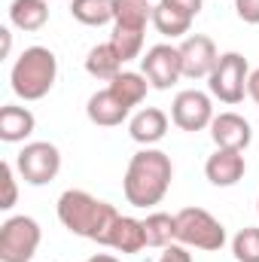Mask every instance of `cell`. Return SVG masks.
I'll use <instances>...</instances> for the list:
<instances>
[{"instance_id": "4316f807", "label": "cell", "mask_w": 259, "mask_h": 262, "mask_svg": "<svg viewBox=\"0 0 259 262\" xmlns=\"http://www.w3.org/2000/svg\"><path fill=\"white\" fill-rule=\"evenodd\" d=\"M159 262H192V253H189V247L186 244H168L165 250H162V256H159Z\"/></svg>"}, {"instance_id": "5b68a950", "label": "cell", "mask_w": 259, "mask_h": 262, "mask_svg": "<svg viewBox=\"0 0 259 262\" xmlns=\"http://www.w3.org/2000/svg\"><path fill=\"white\" fill-rule=\"evenodd\" d=\"M247 82H250V61L241 52H223L213 73L207 76L210 98H217L220 104H229V107L244 101Z\"/></svg>"}, {"instance_id": "f1b7e54d", "label": "cell", "mask_w": 259, "mask_h": 262, "mask_svg": "<svg viewBox=\"0 0 259 262\" xmlns=\"http://www.w3.org/2000/svg\"><path fill=\"white\" fill-rule=\"evenodd\" d=\"M247 95H250V101L259 107V67L256 70H250V82H247Z\"/></svg>"}, {"instance_id": "e0dca14e", "label": "cell", "mask_w": 259, "mask_h": 262, "mask_svg": "<svg viewBox=\"0 0 259 262\" xmlns=\"http://www.w3.org/2000/svg\"><path fill=\"white\" fill-rule=\"evenodd\" d=\"M149 21H153L149 0H113V31L146 34Z\"/></svg>"}, {"instance_id": "3957f363", "label": "cell", "mask_w": 259, "mask_h": 262, "mask_svg": "<svg viewBox=\"0 0 259 262\" xmlns=\"http://www.w3.org/2000/svg\"><path fill=\"white\" fill-rule=\"evenodd\" d=\"M58 79V58L46 46H28L9 70V85L21 101H40Z\"/></svg>"}, {"instance_id": "f546056e", "label": "cell", "mask_w": 259, "mask_h": 262, "mask_svg": "<svg viewBox=\"0 0 259 262\" xmlns=\"http://www.w3.org/2000/svg\"><path fill=\"white\" fill-rule=\"evenodd\" d=\"M0 37H3V58H9V49H12V34H9V28H0Z\"/></svg>"}, {"instance_id": "2e32d148", "label": "cell", "mask_w": 259, "mask_h": 262, "mask_svg": "<svg viewBox=\"0 0 259 262\" xmlns=\"http://www.w3.org/2000/svg\"><path fill=\"white\" fill-rule=\"evenodd\" d=\"M37 128V119L28 107L6 104L0 107V140L3 143H25Z\"/></svg>"}, {"instance_id": "277c9868", "label": "cell", "mask_w": 259, "mask_h": 262, "mask_svg": "<svg viewBox=\"0 0 259 262\" xmlns=\"http://www.w3.org/2000/svg\"><path fill=\"white\" fill-rule=\"evenodd\" d=\"M177 220V244H186L195 250L217 253L226 247V226L204 207H183L174 213Z\"/></svg>"}, {"instance_id": "ffe728a7", "label": "cell", "mask_w": 259, "mask_h": 262, "mask_svg": "<svg viewBox=\"0 0 259 262\" xmlns=\"http://www.w3.org/2000/svg\"><path fill=\"white\" fill-rule=\"evenodd\" d=\"M107 89L125 104V107H137V104H143V98H146V92L153 89L149 85V79L143 76V73H137V70H122L116 79H110L107 82Z\"/></svg>"}, {"instance_id": "ac0fdd59", "label": "cell", "mask_w": 259, "mask_h": 262, "mask_svg": "<svg viewBox=\"0 0 259 262\" xmlns=\"http://www.w3.org/2000/svg\"><path fill=\"white\" fill-rule=\"evenodd\" d=\"M49 21V0H12L9 3V25L25 31V34H34V31H43Z\"/></svg>"}, {"instance_id": "7c38bea8", "label": "cell", "mask_w": 259, "mask_h": 262, "mask_svg": "<svg viewBox=\"0 0 259 262\" xmlns=\"http://www.w3.org/2000/svg\"><path fill=\"white\" fill-rule=\"evenodd\" d=\"M247 171V162H244V152L238 149H213V156H207L204 162V177L220 186V189H229L235 186Z\"/></svg>"}, {"instance_id": "83f0119b", "label": "cell", "mask_w": 259, "mask_h": 262, "mask_svg": "<svg viewBox=\"0 0 259 262\" xmlns=\"http://www.w3.org/2000/svg\"><path fill=\"white\" fill-rule=\"evenodd\" d=\"M162 3H168V6H174V9H180V12H186L189 18H195V15L201 12V6H204V0H162Z\"/></svg>"}, {"instance_id": "d4e9b609", "label": "cell", "mask_w": 259, "mask_h": 262, "mask_svg": "<svg viewBox=\"0 0 259 262\" xmlns=\"http://www.w3.org/2000/svg\"><path fill=\"white\" fill-rule=\"evenodd\" d=\"M0 183H3L0 210H12L18 201V183H15V165L12 162H0Z\"/></svg>"}, {"instance_id": "7a4b0ae2", "label": "cell", "mask_w": 259, "mask_h": 262, "mask_svg": "<svg viewBox=\"0 0 259 262\" xmlns=\"http://www.w3.org/2000/svg\"><path fill=\"white\" fill-rule=\"evenodd\" d=\"M55 213L61 220L70 235H79L85 241H95V244H107V235L119 216V210L101 198L89 195L85 189H67L58 195V204H55Z\"/></svg>"}, {"instance_id": "6da1fadb", "label": "cell", "mask_w": 259, "mask_h": 262, "mask_svg": "<svg viewBox=\"0 0 259 262\" xmlns=\"http://www.w3.org/2000/svg\"><path fill=\"white\" fill-rule=\"evenodd\" d=\"M171 180H174L171 156L156 146H143L128 159V168L122 177V195L131 207H153L168 195Z\"/></svg>"}, {"instance_id": "9a60e30c", "label": "cell", "mask_w": 259, "mask_h": 262, "mask_svg": "<svg viewBox=\"0 0 259 262\" xmlns=\"http://www.w3.org/2000/svg\"><path fill=\"white\" fill-rule=\"evenodd\" d=\"M104 247H110V250H116V253H122V256H128V253H140L143 247H146V235H143V220H134V216H116V223H113V229H110V235H107V244Z\"/></svg>"}, {"instance_id": "8fae6325", "label": "cell", "mask_w": 259, "mask_h": 262, "mask_svg": "<svg viewBox=\"0 0 259 262\" xmlns=\"http://www.w3.org/2000/svg\"><path fill=\"white\" fill-rule=\"evenodd\" d=\"M210 140L217 143V149H238V152H244L250 146V140H253V128H250V122L241 113L226 110V113L213 116Z\"/></svg>"}, {"instance_id": "4dcf8cb0", "label": "cell", "mask_w": 259, "mask_h": 262, "mask_svg": "<svg viewBox=\"0 0 259 262\" xmlns=\"http://www.w3.org/2000/svg\"><path fill=\"white\" fill-rule=\"evenodd\" d=\"M82 262H122L119 256H113V253H95V256H89V259Z\"/></svg>"}, {"instance_id": "7402d4cb", "label": "cell", "mask_w": 259, "mask_h": 262, "mask_svg": "<svg viewBox=\"0 0 259 262\" xmlns=\"http://www.w3.org/2000/svg\"><path fill=\"white\" fill-rule=\"evenodd\" d=\"M143 235H146V247L165 250L168 244L177 241V220H174L171 213L156 210V213H149V216L143 220Z\"/></svg>"}, {"instance_id": "484cf974", "label": "cell", "mask_w": 259, "mask_h": 262, "mask_svg": "<svg viewBox=\"0 0 259 262\" xmlns=\"http://www.w3.org/2000/svg\"><path fill=\"white\" fill-rule=\"evenodd\" d=\"M235 12L244 25H259V0H235Z\"/></svg>"}, {"instance_id": "52a82bcc", "label": "cell", "mask_w": 259, "mask_h": 262, "mask_svg": "<svg viewBox=\"0 0 259 262\" xmlns=\"http://www.w3.org/2000/svg\"><path fill=\"white\" fill-rule=\"evenodd\" d=\"M15 171L28 186H46L61 171V152L49 140H31L15 156Z\"/></svg>"}, {"instance_id": "44dd1931", "label": "cell", "mask_w": 259, "mask_h": 262, "mask_svg": "<svg viewBox=\"0 0 259 262\" xmlns=\"http://www.w3.org/2000/svg\"><path fill=\"white\" fill-rule=\"evenodd\" d=\"M153 28H156L162 37L177 40V37H186V34H189L192 18H189L186 12H180V9H174V6H168V3L159 0V3L153 6Z\"/></svg>"}, {"instance_id": "603a6c76", "label": "cell", "mask_w": 259, "mask_h": 262, "mask_svg": "<svg viewBox=\"0 0 259 262\" xmlns=\"http://www.w3.org/2000/svg\"><path fill=\"white\" fill-rule=\"evenodd\" d=\"M70 15L89 28L110 25L113 21V0H70Z\"/></svg>"}, {"instance_id": "4fadbf2b", "label": "cell", "mask_w": 259, "mask_h": 262, "mask_svg": "<svg viewBox=\"0 0 259 262\" xmlns=\"http://www.w3.org/2000/svg\"><path fill=\"white\" fill-rule=\"evenodd\" d=\"M85 116H89V122L98 125V128H116V125H122L131 116V107H125L110 89H101V92H95V95L89 98Z\"/></svg>"}, {"instance_id": "8992f818", "label": "cell", "mask_w": 259, "mask_h": 262, "mask_svg": "<svg viewBox=\"0 0 259 262\" xmlns=\"http://www.w3.org/2000/svg\"><path fill=\"white\" fill-rule=\"evenodd\" d=\"M43 229L34 216H9L0 226V262H31L40 250Z\"/></svg>"}, {"instance_id": "d6986e66", "label": "cell", "mask_w": 259, "mask_h": 262, "mask_svg": "<svg viewBox=\"0 0 259 262\" xmlns=\"http://www.w3.org/2000/svg\"><path fill=\"white\" fill-rule=\"evenodd\" d=\"M122 58H119V52L113 49V43L107 40V43H98V46H92L89 49V55H85V73L89 76H95V79H101V82H110V79H116L119 73H122Z\"/></svg>"}, {"instance_id": "30bf717a", "label": "cell", "mask_w": 259, "mask_h": 262, "mask_svg": "<svg viewBox=\"0 0 259 262\" xmlns=\"http://www.w3.org/2000/svg\"><path fill=\"white\" fill-rule=\"evenodd\" d=\"M177 49H180V61H183V76L186 79H207L213 73L217 61H220V52H217L213 40L204 37V34L183 37V43Z\"/></svg>"}, {"instance_id": "1f68e13d", "label": "cell", "mask_w": 259, "mask_h": 262, "mask_svg": "<svg viewBox=\"0 0 259 262\" xmlns=\"http://www.w3.org/2000/svg\"><path fill=\"white\" fill-rule=\"evenodd\" d=\"M256 210H259V201H256Z\"/></svg>"}, {"instance_id": "9c48e42d", "label": "cell", "mask_w": 259, "mask_h": 262, "mask_svg": "<svg viewBox=\"0 0 259 262\" xmlns=\"http://www.w3.org/2000/svg\"><path fill=\"white\" fill-rule=\"evenodd\" d=\"M213 101L207 92H198V89H183L177 92V98L171 101V122L180 131H204L210 128L213 122Z\"/></svg>"}, {"instance_id": "5bb4252c", "label": "cell", "mask_w": 259, "mask_h": 262, "mask_svg": "<svg viewBox=\"0 0 259 262\" xmlns=\"http://www.w3.org/2000/svg\"><path fill=\"white\" fill-rule=\"evenodd\" d=\"M128 134L134 143L140 146H153L168 134V113L159 107H143L128 119Z\"/></svg>"}, {"instance_id": "cb8c5ba5", "label": "cell", "mask_w": 259, "mask_h": 262, "mask_svg": "<svg viewBox=\"0 0 259 262\" xmlns=\"http://www.w3.org/2000/svg\"><path fill=\"white\" fill-rule=\"evenodd\" d=\"M232 256L238 262H259V226H244L232 238Z\"/></svg>"}, {"instance_id": "ba28073f", "label": "cell", "mask_w": 259, "mask_h": 262, "mask_svg": "<svg viewBox=\"0 0 259 262\" xmlns=\"http://www.w3.org/2000/svg\"><path fill=\"white\" fill-rule=\"evenodd\" d=\"M140 73L149 79L153 89L168 92L180 76H183V61H180V49L171 43H156L146 49V55H140Z\"/></svg>"}]
</instances>
